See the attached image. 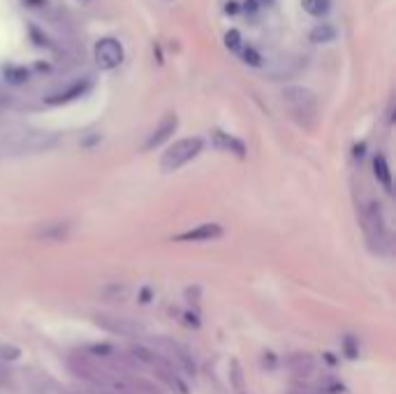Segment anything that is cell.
I'll return each mask as SVG.
<instances>
[{"label": "cell", "mask_w": 396, "mask_h": 394, "mask_svg": "<svg viewBox=\"0 0 396 394\" xmlns=\"http://www.w3.org/2000/svg\"><path fill=\"white\" fill-rule=\"evenodd\" d=\"M70 369H72L74 376H79L81 380H86L88 385H93L95 390H121L123 383L118 380L116 373L102 369L98 362L91 360L84 353H74L72 357L67 360Z\"/></svg>", "instance_id": "1"}, {"label": "cell", "mask_w": 396, "mask_h": 394, "mask_svg": "<svg viewBox=\"0 0 396 394\" xmlns=\"http://www.w3.org/2000/svg\"><path fill=\"white\" fill-rule=\"evenodd\" d=\"M283 105L302 128H311L317 121V98L311 88L304 86L283 88Z\"/></svg>", "instance_id": "2"}, {"label": "cell", "mask_w": 396, "mask_h": 394, "mask_svg": "<svg viewBox=\"0 0 396 394\" xmlns=\"http://www.w3.org/2000/svg\"><path fill=\"white\" fill-rule=\"evenodd\" d=\"M204 142L200 137H186V139H178L165 151L163 160H160V167L165 172H174L178 167H183L186 163H190L193 158L202 151Z\"/></svg>", "instance_id": "3"}, {"label": "cell", "mask_w": 396, "mask_h": 394, "mask_svg": "<svg viewBox=\"0 0 396 394\" xmlns=\"http://www.w3.org/2000/svg\"><path fill=\"white\" fill-rule=\"evenodd\" d=\"M95 322L107 329L112 334H118V336H130V339H142L146 336V327L142 322L132 320V318H125V315H98Z\"/></svg>", "instance_id": "4"}, {"label": "cell", "mask_w": 396, "mask_h": 394, "mask_svg": "<svg viewBox=\"0 0 396 394\" xmlns=\"http://www.w3.org/2000/svg\"><path fill=\"white\" fill-rule=\"evenodd\" d=\"M362 220H364V227H366L368 241H371L373 246L387 244L385 218H382V209L378 202H368V205L362 209Z\"/></svg>", "instance_id": "5"}, {"label": "cell", "mask_w": 396, "mask_h": 394, "mask_svg": "<svg viewBox=\"0 0 396 394\" xmlns=\"http://www.w3.org/2000/svg\"><path fill=\"white\" fill-rule=\"evenodd\" d=\"M56 142H59V137H56L54 132L23 130V132H19L17 139H12L10 146H12V149H17V151H47Z\"/></svg>", "instance_id": "6"}, {"label": "cell", "mask_w": 396, "mask_h": 394, "mask_svg": "<svg viewBox=\"0 0 396 394\" xmlns=\"http://www.w3.org/2000/svg\"><path fill=\"white\" fill-rule=\"evenodd\" d=\"M156 348H158V355H163V357L167 360V362H171V364L181 366L186 373H195L193 355H190L188 348H183L181 343L169 341V339H158L156 341Z\"/></svg>", "instance_id": "7"}, {"label": "cell", "mask_w": 396, "mask_h": 394, "mask_svg": "<svg viewBox=\"0 0 396 394\" xmlns=\"http://www.w3.org/2000/svg\"><path fill=\"white\" fill-rule=\"evenodd\" d=\"M95 63L102 70H114L123 63V47H121L118 40L114 37H102V40L95 44Z\"/></svg>", "instance_id": "8"}, {"label": "cell", "mask_w": 396, "mask_h": 394, "mask_svg": "<svg viewBox=\"0 0 396 394\" xmlns=\"http://www.w3.org/2000/svg\"><path fill=\"white\" fill-rule=\"evenodd\" d=\"M176 125H178V118L174 116V114H167L160 123L156 125V130L151 132L149 139H146V144H144V149H156V146H160L163 142H167V139L174 135V130H176Z\"/></svg>", "instance_id": "9"}, {"label": "cell", "mask_w": 396, "mask_h": 394, "mask_svg": "<svg viewBox=\"0 0 396 394\" xmlns=\"http://www.w3.org/2000/svg\"><path fill=\"white\" fill-rule=\"evenodd\" d=\"M222 234V227L218 223H204L197 225L195 230L178 234V241H211V239H218Z\"/></svg>", "instance_id": "10"}, {"label": "cell", "mask_w": 396, "mask_h": 394, "mask_svg": "<svg viewBox=\"0 0 396 394\" xmlns=\"http://www.w3.org/2000/svg\"><path fill=\"white\" fill-rule=\"evenodd\" d=\"M313 366H315V360H313L309 353H295L287 357V369H290L295 376H309Z\"/></svg>", "instance_id": "11"}, {"label": "cell", "mask_w": 396, "mask_h": 394, "mask_svg": "<svg viewBox=\"0 0 396 394\" xmlns=\"http://www.w3.org/2000/svg\"><path fill=\"white\" fill-rule=\"evenodd\" d=\"M213 144L222 151H232V154H236V156L246 154L244 142H239L236 137H229L227 132H222V130H213Z\"/></svg>", "instance_id": "12"}, {"label": "cell", "mask_w": 396, "mask_h": 394, "mask_svg": "<svg viewBox=\"0 0 396 394\" xmlns=\"http://www.w3.org/2000/svg\"><path fill=\"white\" fill-rule=\"evenodd\" d=\"M37 239L44 241H63L70 234V223H49L35 232Z\"/></svg>", "instance_id": "13"}, {"label": "cell", "mask_w": 396, "mask_h": 394, "mask_svg": "<svg viewBox=\"0 0 396 394\" xmlns=\"http://www.w3.org/2000/svg\"><path fill=\"white\" fill-rule=\"evenodd\" d=\"M86 91V81H74V84H70V88H65V91L61 93H54L47 98L49 105H61V103H67V100H74L76 95H81Z\"/></svg>", "instance_id": "14"}, {"label": "cell", "mask_w": 396, "mask_h": 394, "mask_svg": "<svg viewBox=\"0 0 396 394\" xmlns=\"http://www.w3.org/2000/svg\"><path fill=\"white\" fill-rule=\"evenodd\" d=\"M373 172H375V179L382 183L385 190H392V172H389V165H387V158L378 154L373 158Z\"/></svg>", "instance_id": "15"}, {"label": "cell", "mask_w": 396, "mask_h": 394, "mask_svg": "<svg viewBox=\"0 0 396 394\" xmlns=\"http://www.w3.org/2000/svg\"><path fill=\"white\" fill-rule=\"evenodd\" d=\"M102 300L105 302H125L127 300V295H130V288L123 283H110V285H105L102 288Z\"/></svg>", "instance_id": "16"}, {"label": "cell", "mask_w": 396, "mask_h": 394, "mask_svg": "<svg viewBox=\"0 0 396 394\" xmlns=\"http://www.w3.org/2000/svg\"><path fill=\"white\" fill-rule=\"evenodd\" d=\"M33 390H35V394H65V390L49 376H35Z\"/></svg>", "instance_id": "17"}, {"label": "cell", "mask_w": 396, "mask_h": 394, "mask_svg": "<svg viewBox=\"0 0 396 394\" xmlns=\"http://www.w3.org/2000/svg\"><path fill=\"white\" fill-rule=\"evenodd\" d=\"M336 37V30L334 26H315L309 33V40L315 42V44H324V42H331Z\"/></svg>", "instance_id": "18"}, {"label": "cell", "mask_w": 396, "mask_h": 394, "mask_svg": "<svg viewBox=\"0 0 396 394\" xmlns=\"http://www.w3.org/2000/svg\"><path fill=\"white\" fill-rule=\"evenodd\" d=\"M304 10L313 17H322L331 10V0H304Z\"/></svg>", "instance_id": "19"}, {"label": "cell", "mask_w": 396, "mask_h": 394, "mask_svg": "<svg viewBox=\"0 0 396 394\" xmlns=\"http://www.w3.org/2000/svg\"><path fill=\"white\" fill-rule=\"evenodd\" d=\"M5 77H8V81H12V84H23V81L28 79V72H25L23 68H8L5 70Z\"/></svg>", "instance_id": "20"}, {"label": "cell", "mask_w": 396, "mask_h": 394, "mask_svg": "<svg viewBox=\"0 0 396 394\" xmlns=\"http://www.w3.org/2000/svg\"><path fill=\"white\" fill-rule=\"evenodd\" d=\"M225 44H227V49H232V52L239 54L241 52V35H239V30H229V33L225 35Z\"/></svg>", "instance_id": "21"}, {"label": "cell", "mask_w": 396, "mask_h": 394, "mask_svg": "<svg viewBox=\"0 0 396 394\" xmlns=\"http://www.w3.org/2000/svg\"><path fill=\"white\" fill-rule=\"evenodd\" d=\"M241 56H244V61L246 63H251V65H255V68H258L260 65V63H262V59H260V54L258 52H255V49L253 47H241V52H239Z\"/></svg>", "instance_id": "22"}, {"label": "cell", "mask_w": 396, "mask_h": 394, "mask_svg": "<svg viewBox=\"0 0 396 394\" xmlns=\"http://www.w3.org/2000/svg\"><path fill=\"white\" fill-rule=\"evenodd\" d=\"M21 351L14 346H0V360H17Z\"/></svg>", "instance_id": "23"}, {"label": "cell", "mask_w": 396, "mask_h": 394, "mask_svg": "<svg viewBox=\"0 0 396 394\" xmlns=\"http://www.w3.org/2000/svg\"><path fill=\"white\" fill-rule=\"evenodd\" d=\"M88 353H93L95 357H107V353H114V348L112 346H91Z\"/></svg>", "instance_id": "24"}, {"label": "cell", "mask_w": 396, "mask_h": 394, "mask_svg": "<svg viewBox=\"0 0 396 394\" xmlns=\"http://www.w3.org/2000/svg\"><path fill=\"white\" fill-rule=\"evenodd\" d=\"M244 10H246V14H258V10H255V0H251V3H246V5H244Z\"/></svg>", "instance_id": "25"}, {"label": "cell", "mask_w": 396, "mask_h": 394, "mask_svg": "<svg viewBox=\"0 0 396 394\" xmlns=\"http://www.w3.org/2000/svg\"><path fill=\"white\" fill-rule=\"evenodd\" d=\"M5 103H8V100H5V98H3V93H0V110H3V107H5Z\"/></svg>", "instance_id": "26"}, {"label": "cell", "mask_w": 396, "mask_h": 394, "mask_svg": "<svg viewBox=\"0 0 396 394\" xmlns=\"http://www.w3.org/2000/svg\"><path fill=\"white\" fill-rule=\"evenodd\" d=\"M260 3H271V0H260Z\"/></svg>", "instance_id": "27"}]
</instances>
